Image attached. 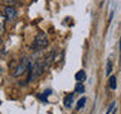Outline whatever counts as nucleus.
Returning <instances> with one entry per match:
<instances>
[{
	"instance_id": "f03ea898",
	"label": "nucleus",
	"mask_w": 121,
	"mask_h": 114,
	"mask_svg": "<svg viewBox=\"0 0 121 114\" xmlns=\"http://www.w3.org/2000/svg\"><path fill=\"white\" fill-rule=\"evenodd\" d=\"M32 67L30 66V63H29V61L26 57H24L22 61H20V63H19V66L15 68V71L13 72V76H15V77H18V76H20L23 75L25 71H29V68Z\"/></svg>"
},
{
	"instance_id": "39448f33",
	"label": "nucleus",
	"mask_w": 121,
	"mask_h": 114,
	"mask_svg": "<svg viewBox=\"0 0 121 114\" xmlns=\"http://www.w3.org/2000/svg\"><path fill=\"white\" fill-rule=\"evenodd\" d=\"M1 3L6 6H14L15 4H18V0H1Z\"/></svg>"
},
{
	"instance_id": "6e6552de",
	"label": "nucleus",
	"mask_w": 121,
	"mask_h": 114,
	"mask_svg": "<svg viewBox=\"0 0 121 114\" xmlns=\"http://www.w3.org/2000/svg\"><path fill=\"white\" fill-rule=\"evenodd\" d=\"M110 87L113 90L116 89V77L115 76H111V77H110Z\"/></svg>"
},
{
	"instance_id": "20e7f679",
	"label": "nucleus",
	"mask_w": 121,
	"mask_h": 114,
	"mask_svg": "<svg viewBox=\"0 0 121 114\" xmlns=\"http://www.w3.org/2000/svg\"><path fill=\"white\" fill-rule=\"evenodd\" d=\"M74 77H76V80H77V81H79V82H81V81H85V80H86V72L83 71V70L78 71L77 74H76Z\"/></svg>"
},
{
	"instance_id": "9b49d317",
	"label": "nucleus",
	"mask_w": 121,
	"mask_h": 114,
	"mask_svg": "<svg viewBox=\"0 0 121 114\" xmlns=\"http://www.w3.org/2000/svg\"><path fill=\"white\" fill-rule=\"evenodd\" d=\"M111 70H112V63H111V61H107V66H106V75L111 74Z\"/></svg>"
},
{
	"instance_id": "4468645a",
	"label": "nucleus",
	"mask_w": 121,
	"mask_h": 114,
	"mask_svg": "<svg viewBox=\"0 0 121 114\" xmlns=\"http://www.w3.org/2000/svg\"><path fill=\"white\" fill-rule=\"evenodd\" d=\"M0 41H1V38H0Z\"/></svg>"
},
{
	"instance_id": "f257e3e1",
	"label": "nucleus",
	"mask_w": 121,
	"mask_h": 114,
	"mask_svg": "<svg viewBox=\"0 0 121 114\" xmlns=\"http://www.w3.org/2000/svg\"><path fill=\"white\" fill-rule=\"evenodd\" d=\"M48 38L47 36H45V33L43 32H39L37 34V37H35V39H34V48H37V49H43L45 48L48 46Z\"/></svg>"
},
{
	"instance_id": "423d86ee",
	"label": "nucleus",
	"mask_w": 121,
	"mask_h": 114,
	"mask_svg": "<svg viewBox=\"0 0 121 114\" xmlns=\"http://www.w3.org/2000/svg\"><path fill=\"white\" fill-rule=\"evenodd\" d=\"M5 20H6V18L3 14H0V32H3L4 28H5Z\"/></svg>"
},
{
	"instance_id": "f8f14e48",
	"label": "nucleus",
	"mask_w": 121,
	"mask_h": 114,
	"mask_svg": "<svg viewBox=\"0 0 121 114\" xmlns=\"http://www.w3.org/2000/svg\"><path fill=\"white\" fill-rule=\"evenodd\" d=\"M113 108H115V103H112V104L108 106V110H107V112H106V114H110V112H111V110H112Z\"/></svg>"
},
{
	"instance_id": "7ed1b4c3",
	"label": "nucleus",
	"mask_w": 121,
	"mask_h": 114,
	"mask_svg": "<svg viewBox=\"0 0 121 114\" xmlns=\"http://www.w3.org/2000/svg\"><path fill=\"white\" fill-rule=\"evenodd\" d=\"M4 15H5L6 20H14L17 18V10L14 9V6H6L4 10Z\"/></svg>"
},
{
	"instance_id": "ddd939ff",
	"label": "nucleus",
	"mask_w": 121,
	"mask_h": 114,
	"mask_svg": "<svg viewBox=\"0 0 121 114\" xmlns=\"http://www.w3.org/2000/svg\"><path fill=\"white\" fill-rule=\"evenodd\" d=\"M120 49H121V42H120Z\"/></svg>"
},
{
	"instance_id": "0eeeda50",
	"label": "nucleus",
	"mask_w": 121,
	"mask_h": 114,
	"mask_svg": "<svg viewBox=\"0 0 121 114\" xmlns=\"http://www.w3.org/2000/svg\"><path fill=\"white\" fill-rule=\"evenodd\" d=\"M64 105H66V108H69L72 105V95H68V96L64 99Z\"/></svg>"
},
{
	"instance_id": "9d476101",
	"label": "nucleus",
	"mask_w": 121,
	"mask_h": 114,
	"mask_svg": "<svg viewBox=\"0 0 121 114\" xmlns=\"http://www.w3.org/2000/svg\"><path fill=\"white\" fill-rule=\"evenodd\" d=\"M76 93H85V86L81 82H78L77 86H76Z\"/></svg>"
},
{
	"instance_id": "1a4fd4ad",
	"label": "nucleus",
	"mask_w": 121,
	"mask_h": 114,
	"mask_svg": "<svg viewBox=\"0 0 121 114\" xmlns=\"http://www.w3.org/2000/svg\"><path fill=\"white\" fill-rule=\"evenodd\" d=\"M86 104V98H82V99H79L78 100V104H77V110H79L81 108H83Z\"/></svg>"
}]
</instances>
